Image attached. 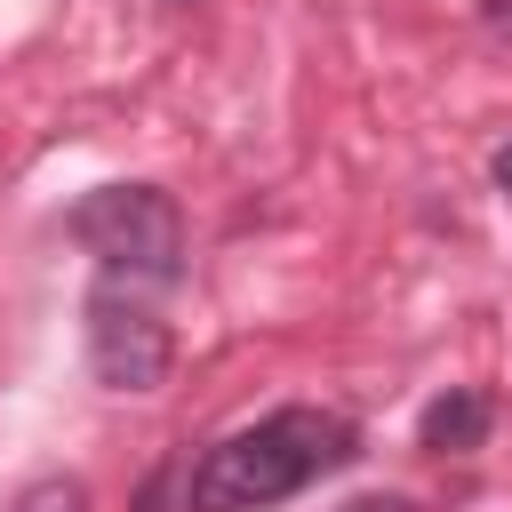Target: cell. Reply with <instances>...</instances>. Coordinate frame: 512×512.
<instances>
[{"label": "cell", "mask_w": 512, "mask_h": 512, "mask_svg": "<svg viewBox=\"0 0 512 512\" xmlns=\"http://www.w3.org/2000/svg\"><path fill=\"white\" fill-rule=\"evenodd\" d=\"M344 512H416V504H408V496H352Z\"/></svg>", "instance_id": "7"}, {"label": "cell", "mask_w": 512, "mask_h": 512, "mask_svg": "<svg viewBox=\"0 0 512 512\" xmlns=\"http://www.w3.org/2000/svg\"><path fill=\"white\" fill-rule=\"evenodd\" d=\"M168 368H176L168 320L128 304V296H112V288H96L88 296V376L104 392H160Z\"/></svg>", "instance_id": "3"}, {"label": "cell", "mask_w": 512, "mask_h": 512, "mask_svg": "<svg viewBox=\"0 0 512 512\" xmlns=\"http://www.w3.org/2000/svg\"><path fill=\"white\" fill-rule=\"evenodd\" d=\"M472 16H480L496 40H512V0H472Z\"/></svg>", "instance_id": "6"}, {"label": "cell", "mask_w": 512, "mask_h": 512, "mask_svg": "<svg viewBox=\"0 0 512 512\" xmlns=\"http://www.w3.org/2000/svg\"><path fill=\"white\" fill-rule=\"evenodd\" d=\"M360 456V424L336 408H272L240 432H224L192 472H184V512H264L288 504L296 488L344 472Z\"/></svg>", "instance_id": "1"}, {"label": "cell", "mask_w": 512, "mask_h": 512, "mask_svg": "<svg viewBox=\"0 0 512 512\" xmlns=\"http://www.w3.org/2000/svg\"><path fill=\"white\" fill-rule=\"evenodd\" d=\"M72 240L128 280H184V208L160 184H96L72 200Z\"/></svg>", "instance_id": "2"}, {"label": "cell", "mask_w": 512, "mask_h": 512, "mask_svg": "<svg viewBox=\"0 0 512 512\" xmlns=\"http://www.w3.org/2000/svg\"><path fill=\"white\" fill-rule=\"evenodd\" d=\"M488 424H496V400H488L480 384H448L440 400H424L416 448H432V456H472V448H488Z\"/></svg>", "instance_id": "4"}, {"label": "cell", "mask_w": 512, "mask_h": 512, "mask_svg": "<svg viewBox=\"0 0 512 512\" xmlns=\"http://www.w3.org/2000/svg\"><path fill=\"white\" fill-rule=\"evenodd\" d=\"M8 512H88V488H80L72 472H48V480H32Z\"/></svg>", "instance_id": "5"}, {"label": "cell", "mask_w": 512, "mask_h": 512, "mask_svg": "<svg viewBox=\"0 0 512 512\" xmlns=\"http://www.w3.org/2000/svg\"><path fill=\"white\" fill-rule=\"evenodd\" d=\"M496 184H504V192H512V144H504V152H496Z\"/></svg>", "instance_id": "8"}]
</instances>
